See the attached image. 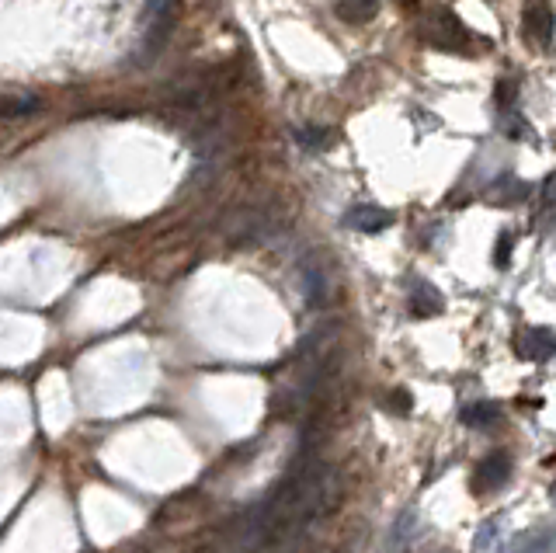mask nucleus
Wrapping results in <instances>:
<instances>
[{
  "label": "nucleus",
  "instance_id": "nucleus-1",
  "mask_svg": "<svg viewBox=\"0 0 556 553\" xmlns=\"http://www.w3.org/2000/svg\"><path fill=\"white\" fill-rule=\"evenodd\" d=\"M181 0H146L143 7V60H153L167 46L178 21Z\"/></svg>",
  "mask_w": 556,
  "mask_h": 553
},
{
  "label": "nucleus",
  "instance_id": "nucleus-6",
  "mask_svg": "<svg viewBox=\"0 0 556 553\" xmlns=\"http://www.w3.org/2000/svg\"><path fill=\"white\" fill-rule=\"evenodd\" d=\"M39 108V98L32 94H0V119H25Z\"/></svg>",
  "mask_w": 556,
  "mask_h": 553
},
{
  "label": "nucleus",
  "instance_id": "nucleus-8",
  "mask_svg": "<svg viewBox=\"0 0 556 553\" xmlns=\"http://www.w3.org/2000/svg\"><path fill=\"white\" fill-rule=\"evenodd\" d=\"M303 282H306V300L317 307V303H324L327 300V272L320 265H306V272H303Z\"/></svg>",
  "mask_w": 556,
  "mask_h": 553
},
{
  "label": "nucleus",
  "instance_id": "nucleus-3",
  "mask_svg": "<svg viewBox=\"0 0 556 553\" xmlns=\"http://www.w3.org/2000/svg\"><path fill=\"white\" fill-rule=\"evenodd\" d=\"M383 7V0H338V18L348 25H365L372 21Z\"/></svg>",
  "mask_w": 556,
  "mask_h": 553
},
{
  "label": "nucleus",
  "instance_id": "nucleus-9",
  "mask_svg": "<svg viewBox=\"0 0 556 553\" xmlns=\"http://www.w3.org/2000/svg\"><path fill=\"white\" fill-rule=\"evenodd\" d=\"M411 307H414L417 317H431V314H438V310H442V296H438L435 289L428 286V282H417Z\"/></svg>",
  "mask_w": 556,
  "mask_h": 553
},
{
  "label": "nucleus",
  "instance_id": "nucleus-4",
  "mask_svg": "<svg viewBox=\"0 0 556 553\" xmlns=\"http://www.w3.org/2000/svg\"><path fill=\"white\" fill-rule=\"evenodd\" d=\"M529 32L536 35V42L543 49H550L553 46V11H550V4H532L529 7Z\"/></svg>",
  "mask_w": 556,
  "mask_h": 553
},
{
  "label": "nucleus",
  "instance_id": "nucleus-11",
  "mask_svg": "<svg viewBox=\"0 0 556 553\" xmlns=\"http://www.w3.org/2000/svg\"><path fill=\"white\" fill-rule=\"evenodd\" d=\"M497 407L494 404H470L463 411V421L466 425H490V421H497Z\"/></svg>",
  "mask_w": 556,
  "mask_h": 553
},
{
  "label": "nucleus",
  "instance_id": "nucleus-7",
  "mask_svg": "<svg viewBox=\"0 0 556 553\" xmlns=\"http://www.w3.org/2000/svg\"><path fill=\"white\" fill-rule=\"evenodd\" d=\"M504 480H508V460H504V456H494V460H487L484 467L477 470L480 491H494V487H501Z\"/></svg>",
  "mask_w": 556,
  "mask_h": 553
},
{
  "label": "nucleus",
  "instance_id": "nucleus-10",
  "mask_svg": "<svg viewBox=\"0 0 556 553\" xmlns=\"http://www.w3.org/2000/svg\"><path fill=\"white\" fill-rule=\"evenodd\" d=\"M553 352V334L546 331V327H536V331L525 334V355H532V359H550Z\"/></svg>",
  "mask_w": 556,
  "mask_h": 553
},
{
  "label": "nucleus",
  "instance_id": "nucleus-2",
  "mask_svg": "<svg viewBox=\"0 0 556 553\" xmlns=\"http://www.w3.org/2000/svg\"><path fill=\"white\" fill-rule=\"evenodd\" d=\"M345 223L358 234H379V230H386L393 223V213L383 206H372V202H358L345 213Z\"/></svg>",
  "mask_w": 556,
  "mask_h": 553
},
{
  "label": "nucleus",
  "instance_id": "nucleus-5",
  "mask_svg": "<svg viewBox=\"0 0 556 553\" xmlns=\"http://www.w3.org/2000/svg\"><path fill=\"white\" fill-rule=\"evenodd\" d=\"M296 143L306 150V154H324V150L334 147V129L303 126V129H296Z\"/></svg>",
  "mask_w": 556,
  "mask_h": 553
}]
</instances>
